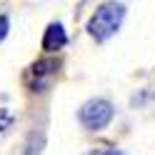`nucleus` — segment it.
Masks as SVG:
<instances>
[{"label":"nucleus","instance_id":"obj_6","mask_svg":"<svg viewBox=\"0 0 155 155\" xmlns=\"http://www.w3.org/2000/svg\"><path fill=\"white\" fill-rule=\"evenodd\" d=\"M8 30H10V23H8V18H5V15H0V40L8 35Z\"/></svg>","mask_w":155,"mask_h":155},{"label":"nucleus","instance_id":"obj_7","mask_svg":"<svg viewBox=\"0 0 155 155\" xmlns=\"http://www.w3.org/2000/svg\"><path fill=\"white\" fill-rule=\"evenodd\" d=\"M85 155H115L113 150H90V153H85Z\"/></svg>","mask_w":155,"mask_h":155},{"label":"nucleus","instance_id":"obj_3","mask_svg":"<svg viewBox=\"0 0 155 155\" xmlns=\"http://www.w3.org/2000/svg\"><path fill=\"white\" fill-rule=\"evenodd\" d=\"M53 75H55V60H38L30 68V88L43 90Z\"/></svg>","mask_w":155,"mask_h":155},{"label":"nucleus","instance_id":"obj_5","mask_svg":"<svg viewBox=\"0 0 155 155\" xmlns=\"http://www.w3.org/2000/svg\"><path fill=\"white\" fill-rule=\"evenodd\" d=\"M13 125V115H10V110H0V133H5L8 128Z\"/></svg>","mask_w":155,"mask_h":155},{"label":"nucleus","instance_id":"obj_1","mask_svg":"<svg viewBox=\"0 0 155 155\" xmlns=\"http://www.w3.org/2000/svg\"><path fill=\"white\" fill-rule=\"evenodd\" d=\"M125 20V5L115 3V0H110V3H103L98 10L93 13L90 23H88V33L95 38V40H108L110 35L118 33V28L123 25Z\"/></svg>","mask_w":155,"mask_h":155},{"label":"nucleus","instance_id":"obj_2","mask_svg":"<svg viewBox=\"0 0 155 155\" xmlns=\"http://www.w3.org/2000/svg\"><path fill=\"white\" fill-rule=\"evenodd\" d=\"M113 105L108 100H100V98H95V100H88L80 108V113H78V118H80L83 123V128H88V130H103L105 125H108L113 120Z\"/></svg>","mask_w":155,"mask_h":155},{"label":"nucleus","instance_id":"obj_4","mask_svg":"<svg viewBox=\"0 0 155 155\" xmlns=\"http://www.w3.org/2000/svg\"><path fill=\"white\" fill-rule=\"evenodd\" d=\"M65 43H68V35L63 30V25L60 23H50L48 30H45V38H43V50L55 53V50H60Z\"/></svg>","mask_w":155,"mask_h":155}]
</instances>
